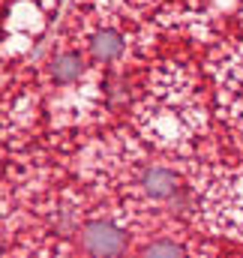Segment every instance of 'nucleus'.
<instances>
[{
	"label": "nucleus",
	"mask_w": 243,
	"mask_h": 258,
	"mask_svg": "<svg viewBox=\"0 0 243 258\" xmlns=\"http://www.w3.org/2000/svg\"><path fill=\"white\" fill-rule=\"evenodd\" d=\"M126 123L150 147L183 159L228 144L213 117L198 48L174 39H162L156 54L135 75L126 99Z\"/></svg>",
	"instance_id": "nucleus-1"
},
{
	"label": "nucleus",
	"mask_w": 243,
	"mask_h": 258,
	"mask_svg": "<svg viewBox=\"0 0 243 258\" xmlns=\"http://www.w3.org/2000/svg\"><path fill=\"white\" fill-rule=\"evenodd\" d=\"M57 33L111 75H138L162 39L120 0H69Z\"/></svg>",
	"instance_id": "nucleus-2"
},
{
	"label": "nucleus",
	"mask_w": 243,
	"mask_h": 258,
	"mask_svg": "<svg viewBox=\"0 0 243 258\" xmlns=\"http://www.w3.org/2000/svg\"><path fill=\"white\" fill-rule=\"evenodd\" d=\"M159 39L204 48L243 39V0H123Z\"/></svg>",
	"instance_id": "nucleus-3"
},
{
	"label": "nucleus",
	"mask_w": 243,
	"mask_h": 258,
	"mask_svg": "<svg viewBox=\"0 0 243 258\" xmlns=\"http://www.w3.org/2000/svg\"><path fill=\"white\" fill-rule=\"evenodd\" d=\"M198 54L210 84L213 117L225 141L243 156V39H216Z\"/></svg>",
	"instance_id": "nucleus-4"
}]
</instances>
